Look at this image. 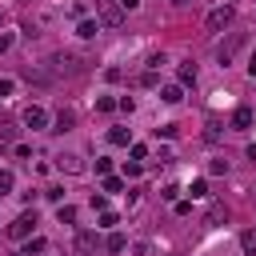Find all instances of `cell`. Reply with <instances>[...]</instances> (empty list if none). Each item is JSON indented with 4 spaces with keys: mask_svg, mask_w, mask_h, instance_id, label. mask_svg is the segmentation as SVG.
<instances>
[{
    "mask_svg": "<svg viewBox=\"0 0 256 256\" xmlns=\"http://www.w3.org/2000/svg\"><path fill=\"white\" fill-rule=\"evenodd\" d=\"M96 16H100L104 28H120L124 24V8L116 0H96Z\"/></svg>",
    "mask_w": 256,
    "mask_h": 256,
    "instance_id": "obj_1",
    "label": "cell"
},
{
    "mask_svg": "<svg viewBox=\"0 0 256 256\" xmlns=\"http://www.w3.org/2000/svg\"><path fill=\"white\" fill-rule=\"evenodd\" d=\"M32 224H36V216H32V212H20V216L8 224V236H12V240H28V236H32Z\"/></svg>",
    "mask_w": 256,
    "mask_h": 256,
    "instance_id": "obj_2",
    "label": "cell"
},
{
    "mask_svg": "<svg viewBox=\"0 0 256 256\" xmlns=\"http://www.w3.org/2000/svg\"><path fill=\"white\" fill-rule=\"evenodd\" d=\"M80 64H84V60H80V56H72V52H56V56H52V68H56V72H64V76H76V72H80Z\"/></svg>",
    "mask_w": 256,
    "mask_h": 256,
    "instance_id": "obj_3",
    "label": "cell"
},
{
    "mask_svg": "<svg viewBox=\"0 0 256 256\" xmlns=\"http://www.w3.org/2000/svg\"><path fill=\"white\" fill-rule=\"evenodd\" d=\"M204 24H208L212 32H220V28H228V24H232V4H224V8H212Z\"/></svg>",
    "mask_w": 256,
    "mask_h": 256,
    "instance_id": "obj_4",
    "label": "cell"
},
{
    "mask_svg": "<svg viewBox=\"0 0 256 256\" xmlns=\"http://www.w3.org/2000/svg\"><path fill=\"white\" fill-rule=\"evenodd\" d=\"M24 124H28L32 132H44V128H48V112H44L40 104H32V108H24Z\"/></svg>",
    "mask_w": 256,
    "mask_h": 256,
    "instance_id": "obj_5",
    "label": "cell"
},
{
    "mask_svg": "<svg viewBox=\"0 0 256 256\" xmlns=\"http://www.w3.org/2000/svg\"><path fill=\"white\" fill-rule=\"evenodd\" d=\"M56 168L68 172V176H76V172H84V160H80L76 152H64V156H56Z\"/></svg>",
    "mask_w": 256,
    "mask_h": 256,
    "instance_id": "obj_6",
    "label": "cell"
},
{
    "mask_svg": "<svg viewBox=\"0 0 256 256\" xmlns=\"http://www.w3.org/2000/svg\"><path fill=\"white\" fill-rule=\"evenodd\" d=\"M240 44H244V36H232V40H224V44L216 48V60H220V64H232V56H236V48H240Z\"/></svg>",
    "mask_w": 256,
    "mask_h": 256,
    "instance_id": "obj_7",
    "label": "cell"
},
{
    "mask_svg": "<svg viewBox=\"0 0 256 256\" xmlns=\"http://www.w3.org/2000/svg\"><path fill=\"white\" fill-rule=\"evenodd\" d=\"M160 100H164V104H180V100H184V88H180V84H164V88H160Z\"/></svg>",
    "mask_w": 256,
    "mask_h": 256,
    "instance_id": "obj_8",
    "label": "cell"
},
{
    "mask_svg": "<svg viewBox=\"0 0 256 256\" xmlns=\"http://www.w3.org/2000/svg\"><path fill=\"white\" fill-rule=\"evenodd\" d=\"M232 128H252V108H248V104H240V108L232 112Z\"/></svg>",
    "mask_w": 256,
    "mask_h": 256,
    "instance_id": "obj_9",
    "label": "cell"
},
{
    "mask_svg": "<svg viewBox=\"0 0 256 256\" xmlns=\"http://www.w3.org/2000/svg\"><path fill=\"white\" fill-rule=\"evenodd\" d=\"M224 220H228V204H212L204 216V224H224Z\"/></svg>",
    "mask_w": 256,
    "mask_h": 256,
    "instance_id": "obj_10",
    "label": "cell"
},
{
    "mask_svg": "<svg viewBox=\"0 0 256 256\" xmlns=\"http://www.w3.org/2000/svg\"><path fill=\"white\" fill-rule=\"evenodd\" d=\"M96 32H100V20H80L76 24V36H84V40H92Z\"/></svg>",
    "mask_w": 256,
    "mask_h": 256,
    "instance_id": "obj_11",
    "label": "cell"
},
{
    "mask_svg": "<svg viewBox=\"0 0 256 256\" xmlns=\"http://www.w3.org/2000/svg\"><path fill=\"white\" fill-rule=\"evenodd\" d=\"M240 248H244V256H256V228L240 232Z\"/></svg>",
    "mask_w": 256,
    "mask_h": 256,
    "instance_id": "obj_12",
    "label": "cell"
},
{
    "mask_svg": "<svg viewBox=\"0 0 256 256\" xmlns=\"http://www.w3.org/2000/svg\"><path fill=\"white\" fill-rule=\"evenodd\" d=\"M196 84V64H180V88H192Z\"/></svg>",
    "mask_w": 256,
    "mask_h": 256,
    "instance_id": "obj_13",
    "label": "cell"
},
{
    "mask_svg": "<svg viewBox=\"0 0 256 256\" xmlns=\"http://www.w3.org/2000/svg\"><path fill=\"white\" fill-rule=\"evenodd\" d=\"M92 244H96V236H92V232H80V236H76V252H80V256H84V252H92Z\"/></svg>",
    "mask_w": 256,
    "mask_h": 256,
    "instance_id": "obj_14",
    "label": "cell"
},
{
    "mask_svg": "<svg viewBox=\"0 0 256 256\" xmlns=\"http://www.w3.org/2000/svg\"><path fill=\"white\" fill-rule=\"evenodd\" d=\"M104 248H108V252H124V248H128V240H124L120 232H112V236L104 240Z\"/></svg>",
    "mask_w": 256,
    "mask_h": 256,
    "instance_id": "obj_15",
    "label": "cell"
},
{
    "mask_svg": "<svg viewBox=\"0 0 256 256\" xmlns=\"http://www.w3.org/2000/svg\"><path fill=\"white\" fill-rule=\"evenodd\" d=\"M56 220H60V224H72V220H76V208H72V204H60V208H56Z\"/></svg>",
    "mask_w": 256,
    "mask_h": 256,
    "instance_id": "obj_16",
    "label": "cell"
},
{
    "mask_svg": "<svg viewBox=\"0 0 256 256\" xmlns=\"http://www.w3.org/2000/svg\"><path fill=\"white\" fill-rule=\"evenodd\" d=\"M72 120H76V116H72V112H68V108H64V112H60V116H56V128H60V132H68V128H72Z\"/></svg>",
    "mask_w": 256,
    "mask_h": 256,
    "instance_id": "obj_17",
    "label": "cell"
},
{
    "mask_svg": "<svg viewBox=\"0 0 256 256\" xmlns=\"http://www.w3.org/2000/svg\"><path fill=\"white\" fill-rule=\"evenodd\" d=\"M108 140H112V144H128L132 136H128V128H112V132H108Z\"/></svg>",
    "mask_w": 256,
    "mask_h": 256,
    "instance_id": "obj_18",
    "label": "cell"
},
{
    "mask_svg": "<svg viewBox=\"0 0 256 256\" xmlns=\"http://www.w3.org/2000/svg\"><path fill=\"white\" fill-rule=\"evenodd\" d=\"M120 188H124L120 176H104V192H120Z\"/></svg>",
    "mask_w": 256,
    "mask_h": 256,
    "instance_id": "obj_19",
    "label": "cell"
},
{
    "mask_svg": "<svg viewBox=\"0 0 256 256\" xmlns=\"http://www.w3.org/2000/svg\"><path fill=\"white\" fill-rule=\"evenodd\" d=\"M188 192H192V200H196V196H208V184H204V180H192Z\"/></svg>",
    "mask_w": 256,
    "mask_h": 256,
    "instance_id": "obj_20",
    "label": "cell"
},
{
    "mask_svg": "<svg viewBox=\"0 0 256 256\" xmlns=\"http://www.w3.org/2000/svg\"><path fill=\"white\" fill-rule=\"evenodd\" d=\"M116 220H120V216H116V212H108V208H104V212H100V228H116Z\"/></svg>",
    "mask_w": 256,
    "mask_h": 256,
    "instance_id": "obj_21",
    "label": "cell"
},
{
    "mask_svg": "<svg viewBox=\"0 0 256 256\" xmlns=\"http://www.w3.org/2000/svg\"><path fill=\"white\" fill-rule=\"evenodd\" d=\"M32 252H44V240H40V236H32V240L24 244V256H32Z\"/></svg>",
    "mask_w": 256,
    "mask_h": 256,
    "instance_id": "obj_22",
    "label": "cell"
},
{
    "mask_svg": "<svg viewBox=\"0 0 256 256\" xmlns=\"http://www.w3.org/2000/svg\"><path fill=\"white\" fill-rule=\"evenodd\" d=\"M96 172H100V176H112V160L100 156V160H96Z\"/></svg>",
    "mask_w": 256,
    "mask_h": 256,
    "instance_id": "obj_23",
    "label": "cell"
},
{
    "mask_svg": "<svg viewBox=\"0 0 256 256\" xmlns=\"http://www.w3.org/2000/svg\"><path fill=\"white\" fill-rule=\"evenodd\" d=\"M44 196H48V200H56V204H60V200H64V188H60V184H52V188H44Z\"/></svg>",
    "mask_w": 256,
    "mask_h": 256,
    "instance_id": "obj_24",
    "label": "cell"
},
{
    "mask_svg": "<svg viewBox=\"0 0 256 256\" xmlns=\"http://www.w3.org/2000/svg\"><path fill=\"white\" fill-rule=\"evenodd\" d=\"M12 192V172H0V196Z\"/></svg>",
    "mask_w": 256,
    "mask_h": 256,
    "instance_id": "obj_25",
    "label": "cell"
},
{
    "mask_svg": "<svg viewBox=\"0 0 256 256\" xmlns=\"http://www.w3.org/2000/svg\"><path fill=\"white\" fill-rule=\"evenodd\" d=\"M96 108H100V112H112V108H116V100H112V96H100V100H96Z\"/></svg>",
    "mask_w": 256,
    "mask_h": 256,
    "instance_id": "obj_26",
    "label": "cell"
},
{
    "mask_svg": "<svg viewBox=\"0 0 256 256\" xmlns=\"http://www.w3.org/2000/svg\"><path fill=\"white\" fill-rule=\"evenodd\" d=\"M0 140H16V124H0Z\"/></svg>",
    "mask_w": 256,
    "mask_h": 256,
    "instance_id": "obj_27",
    "label": "cell"
},
{
    "mask_svg": "<svg viewBox=\"0 0 256 256\" xmlns=\"http://www.w3.org/2000/svg\"><path fill=\"white\" fill-rule=\"evenodd\" d=\"M208 172H216V176H220V172H228V160H212V164H208Z\"/></svg>",
    "mask_w": 256,
    "mask_h": 256,
    "instance_id": "obj_28",
    "label": "cell"
},
{
    "mask_svg": "<svg viewBox=\"0 0 256 256\" xmlns=\"http://www.w3.org/2000/svg\"><path fill=\"white\" fill-rule=\"evenodd\" d=\"M12 88H16V84H12L8 76H0V96H12Z\"/></svg>",
    "mask_w": 256,
    "mask_h": 256,
    "instance_id": "obj_29",
    "label": "cell"
},
{
    "mask_svg": "<svg viewBox=\"0 0 256 256\" xmlns=\"http://www.w3.org/2000/svg\"><path fill=\"white\" fill-rule=\"evenodd\" d=\"M8 48H12V36H8V32H0V56H4Z\"/></svg>",
    "mask_w": 256,
    "mask_h": 256,
    "instance_id": "obj_30",
    "label": "cell"
},
{
    "mask_svg": "<svg viewBox=\"0 0 256 256\" xmlns=\"http://www.w3.org/2000/svg\"><path fill=\"white\" fill-rule=\"evenodd\" d=\"M116 4H120L124 12H132V8H140V0H116Z\"/></svg>",
    "mask_w": 256,
    "mask_h": 256,
    "instance_id": "obj_31",
    "label": "cell"
},
{
    "mask_svg": "<svg viewBox=\"0 0 256 256\" xmlns=\"http://www.w3.org/2000/svg\"><path fill=\"white\" fill-rule=\"evenodd\" d=\"M248 76L256 80V48H252V56H248Z\"/></svg>",
    "mask_w": 256,
    "mask_h": 256,
    "instance_id": "obj_32",
    "label": "cell"
},
{
    "mask_svg": "<svg viewBox=\"0 0 256 256\" xmlns=\"http://www.w3.org/2000/svg\"><path fill=\"white\" fill-rule=\"evenodd\" d=\"M20 256H24V252H20Z\"/></svg>",
    "mask_w": 256,
    "mask_h": 256,
    "instance_id": "obj_33",
    "label": "cell"
}]
</instances>
